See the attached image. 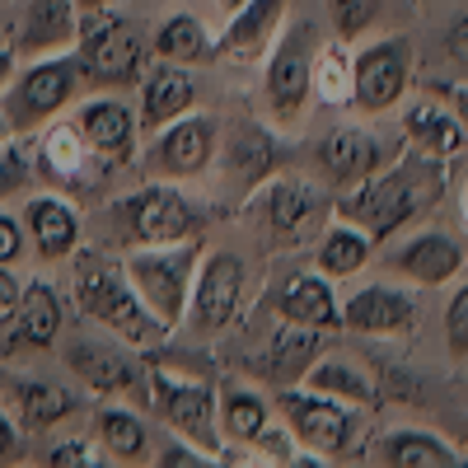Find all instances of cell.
Returning a JSON list of instances; mask_svg holds the SVG:
<instances>
[{"mask_svg": "<svg viewBox=\"0 0 468 468\" xmlns=\"http://www.w3.org/2000/svg\"><path fill=\"white\" fill-rule=\"evenodd\" d=\"M33 174H37V160L10 136L0 145V197H15V192L33 187Z\"/></svg>", "mask_w": 468, "mask_h": 468, "instance_id": "cell-37", "label": "cell"}, {"mask_svg": "<svg viewBox=\"0 0 468 468\" xmlns=\"http://www.w3.org/2000/svg\"><path fill=\"white\" fill-rule=\"evenodd\" d=\"M19 253H24V220H15V216L0 211V267L15 262Z\"/></svg>", "mask_w": 468, "mask_h": 468, "instance_id": "cell-42", "label": "cell"}, {"mask_svg": "<svg viewBox=\"0 0 468 468\" xmlns=\"http://www.w3.org/2000/svg\"><path fill=\"white\" fill-rule=\"evenodd\" d=\"M15 450H19V421L10 412H0V463H5Z\"/></svg>", "mask_w": 468, "mask_h": 468, "instance_id": "cell-45", "label": "cell"}, {"mask_svg": "<svg viewBox=\"0 0 468 468\" xmlns=\"http://www.w3.org/2000/svg\"><path fill=\"white\" fill-rule=\"evenodd\" d=\"M15 61H19V48H0V94L15 80Z\"/></svg>", "mask_w": 468, "mask_h": 468, "instance_id": "cell-46", "label": "cell"}, {"mask_svg": "<svg viewBox=\"0 0 468 468\" xmlns=\"http://www.w3.org/2000/svg\"><path fill=\"white\" fill-rule=\"evenodd\" d=\"M441 183H445L441 160L417 150V154H403L399 165L375 169L370 178L351 183V192H342V197L333 202V211L346 225L366 229L370 244H384V239H394L412 216H421L441 197Z\"/></svg>", "mask_w": 468, "mask_h": 468, "instance_id": "cell-1", "label": "cell"}, {"mask_svg": "<svg viewBox=\"0 0 468 468\" xmlns=\"http://www.w3.org/2000/svg\"><path fill=\"white\" fill-rule=\"evenodd\" d=\"M80 66L94 85H136L150 61V43L136 24L108 19V15H80Z\"/></svg>", "mask_w": 468, "mask_h": 468, "instance_id": "cell-8", "label": "cell"}, {"mask_svg": "<svg viewBox=\"0 0 468 468\" xmlns=\"http://www.w3.org/2000/svg\"><path fill=\"white\" fill-rule=\"evenodd\" d=\"M328 15H333L337 37L351 43V37H361L379 19V0H328Z\"/></svg>", "mask_w": 468, "mask_h": 468, "instance_id": "cell-38", "label": "cell"}, {"mask_svg": "<svg viewBox=\"0 0 468 468\" xmlns=\"http://www.w3.org/2000/svg\"><path fill=\"white\" fill-rule=\"evenodd\" d=\"M262 211H267V229H271V239H282V244H304L309 234L319 229L328 202H324V192L309 183V178H271L267 192H262Z\"/></svg>", "mask_w": 468, "mask_h": 468, "instance_id": "cell-16", "label": "cell"}, {"mask_svg": "<svg viewBox=\"0 0 468 468\" xmlns=\"http://www.w3.org/2000/svg\"><path fill=\"white\" fill-rule=\"evenodd\" d=\"M304 384L319 388V394H328V399L351 403V408H379V384H375V375H366L356 361H346V356H319L314 366H309Z\"/></svg>", "mask_w": 468, "mask_h": 468, "instance_id": "cell-30", "label": "cell"}, {"mask_svg": "<svg viewBox=\"0 0 468 468\" xmlns=\"http://www.w3.org/2000/svg\"><path fill=\"white\" fill-rule=\"evenodd\" d=\"M445 346L454 361H468V282L445 304Z\"/></svg>", "mask_w": 468, "mask_h": 468, "instance_id": "cell-39", "label": "cell"}, {"mask_svg": "<svg viewBox=\"0 0 468 468\" xmlns=\"http://www.w3.org/2000/svg\"><path fill=\"white\" fill-rule=\"evenodd\" d=\"M244 304V258L239 253H202L197 277H192V295H187V328L197 337L225 333L234 319H239Z\"/></svg>", "mask_w": 468, "mask_h": 468, "instance_id": "cell-10", "label": "cell"}, {"mask_svg": "<svg viewBox=\"0 0 468 468\" xmlns=\"http://www.w3.org/2000/svg\"><path fill=\"white\" fill-rule=\"evenodd\" d=\"M286 19V0H244L239 10L229 15L225 33L216 37V52L225 61H262V52H271Z\"/></svg>", "mask_w": 468, "mask_h": 468, "instance_id": "cell-19", "label": "cell"}, {"mask_svg": "<svg viewBox=\"0 0 468 468\" xmlns=\"http://www.w3.org/2000/svg\"><path fill=\"white\" fill-rule=\"evenodd\" d=\"M262 94H267V112L282 127H295L309 99H314V28L295 24L286 28L267 52V70H262Z\"/></svg>", "mask_w": 468, "mask_h": 468, "instance_id": "cell-7", "label": "cell"}, {"mask_svg": "<svg viewBox=\"0 0 468 468\" xmlns=\"http://www.w3.org/2000/svg\"><path fill=\"white\" fill-rule=\"evenodd\" d=\"M150 384V408L169 431L187 445H197L202 454H211L216 463L225 459V441H220V399L207 379L178 375L169 366H150L145 370Z\"/></svg>", "mask_w": 468, "mask_h": 468, "instance_id": "cell-3", "label": "cell"}, {"mask_svg": "<svg viewBox=\"0 0 468 468\" xmlns=\"http://www.w3.org/2000/svg\"><path fill=\"white\" fill-rule=\"evenodd\" d=\"M10 412L24 431H52L75 412V394L52 379H19L10 384Z\"/></svg>", "mask_w": 468, "mask_h": 468, "instance_id": "cell-28", "label": "cell"}, {"mask_svg": "<svg viewBox=\"0 0 468 468\" xmlns=\"http://www.w3.org/2000/svg\"><path fill=\"white\" fill-rule=\"evenodd\" d=\"M192 103H197V85H192V75L174 61H160V66H150L145 75V85H141V112H136V122L141 132H160L169 127L174 117L192 112Z\"/></svg>", "mask_w": 468, "mask_h": 468, "instance_id": "cell-25", "label": "cell"}, {"mask_svg": "<svg viewBox=\"0 0 468 468\" xmlns=\"http://www.w3.org/2000/svg\"><path fill=\"white\" fill-rule=\"evenodd\" d=\"M80 80H85L80 57H70V52L33 57L24 70H15V80L5 85V108H0V112H5L10 132L33 136L37 127H48L52 117L75 99Z\"/></svg>", "mask_w": 468, "mask_h": 468, "instance_id": "cell-5", "label": "cell"}, {"mask_svg": "<svg viewBox=\"0 0 468 468\" xmlns=\"http://www.w3.org/2000/svg\"><path fill=\"white\" fill-rule=\"evenodd\" d=\"M197 262H202V244L197 239L165 244V249H132L122 258V271H127V282L136 286L141 304L169 333L183 328V319H187V295H192Z\"/></svg>", "mask_w": 468, "mask_h": 468, "instance_id": "cell-4", "label": "cell"}, {"mask_svg": "<svg viewBox=\"0 0 468 468\" xmlns=\"http://www.w3.org/2000/svg\"><path fill=\"white\" fill-rule=\"evenodd\" d=\"M324 356V328H304V324H282L267 337L262 356H258V379H267L271 388H291L304 384L309 366Z\"/></svg>", "mask_w": 468, "mask_h": 468, "instance_id": "cell-20", "label": "cell"}, {"mask_svg": "<svg viewBox=\"0 0 468 468\" xmlns=\"http://www.w3.org/2000/svg\"><path fill=\"white\" fill-rule=\"evenodd\" d=\"M75 127L85 132L90 150L99 154L103 165H127L132 160V150H136V136H141V122H136V112L122 103V99H112V94H99V99H85L80 112H75Z\"/></svg>", "mask_w": 468, "mask_h": 468, "instance_id": "cell-17", "label": "cell"}, {"mask_svg": "<svg viewBox=\"0 0 468 468\" xmlns=\"http://www.w3.org/2000/svg\"><path fill=\"white\" fill-rule=\"evenodd\" d=\"M150 52L160 61H174V66H192V61H207L216 52V37L197 15H169L160 24V33L150 37Z\"/></svg>", "mask_w": 468, "mask_h": 468, "instance_id": "cell-32", "label": "cell"}, {"mask_svg": "<svg viewBox=\"0 0 468 468\" xmlns=\"http://www.w3.org/2000/svg\"><path fill=\"white\" fill-rule=\"evenodd\" d=\"M271 165H277V141H271V132L244 122V127H234L229 141H225V169L239 178V183H262L271 174Z\"/></svg>", "mask_w": 468, "mask_h": 468, "instance_id": "cell-34", "label": "cell"}, {"mask_svg": "<svg viewBox=\"0 0 468 468\" xmlns=\"http://www.w3.org/2000/svg\"><path fill=\"white\" fill-rule=\"evenodd\" d=\"M277 412L304 450H319V459H337V450H346L351 436H356V408L342 399H328L309 384L277 388Z\"/></svg>", "mask_w": 468, "mask_h": 468, "instance_id": "cell-9", "label": "cell"}, {"mask_svg": "<svg viewBox=\"0 0 468 468\" xmlns=\"http://www.w3.org/2000/svg\"><path fill=\"white\" fill-rule=\"evenodd\" d=\"M70 286H75V304H80V314L94 319L108 337L127 342L132 351L165 346L169 328L141 304V295H136V286L127 282L122 262H112V258L99 253V249L75 253V277H70Z\"/></svg>", "mask_w": 468, "mask_h": 468, "instance_id": "cell-2", "label": "cell"}, {"mask_svg": "<svg viewBox=\"0 0 468 468\" xmlns=\"http://www.w3.org/2000/svg\"><path fill=\"white\" fill-rule=\"evenodd\" d=\"M216 5H220L225 15H234V10H239V5H244V0H216Z\"/></svg>", "mask_w": 468, "mask_h": 468, "instance_id": "cell-48", "label": "cell"}, {"mask_svg": "<svg viewBox=\"0 0 468 468\" xmlns=\"http://www.w3.org/2000/svg\"><path fill=\"white\" fill-rule=\"evenodd\" d=\"M216 141H220V122L202 112H183L169 127L154 132L150 150H145V178H165V183H183L211 169L216 160Z\"/></svg>", "mask_w": 468, "mask_h": 468, "instance_id": "cell-11", "label": "cell"}, {"mask_svg": "<svg viewBox=\"0 0 468 468\" xmlns=\"http://www.w3.org/2000/svg\"><path fill=\"white\" fill-rule=\"evenodd\" d=\"M351 94H356V80H351V48L337 37V43L314 52V99L328 103V108H346Z\"/></svg>", "mask_w": 468, "mask_h": 468, "instance_id": "cell-35", "label": "cell"}, {"mask_svg": "<svg viewBox=\"0 0 468 468\" xmlns=\"http://www.w3.org/2000/svg\"><path fill=\"white\" fill-rule=\"evenodd\" d=\"M421 324V304L399 286H361L342 300V328L361 337H408Z\"/></svg>", "mask_w": 468, "mask_h": 468, "instance_id": "cell-13", "label": "cell"}, {"mask_svg": "<svg viewBox=\"0 0 468 468\" xmlns=\"http://www.w3.org/2000/svg\"><path fill=\"white\" fill-rule=\"evenodd\" d=\"M24 229H28L37 258H48V262H61L80 249V211L66 197H57V192H33L24 202Z\"/></svg>", "mask_w": 468, "mask_h": 468, "instance_id": "cell-22", "label": "cell"}, {"mask_svg": "<svg viewBox=\"0 0 468 468\" xmlns=\"http://www.w3.org/2000/svg\"><path fill=\"white\" fill-rule=\"evenodd\" d=\"M277 314L282 324H304V328H342V304L333 295V282L324 271H295L277 291Z\"/></svg>", "mask_w": 468, "mask_h": 468, "instance_id": "cell-24", "label": "cell"}, {"mask_svg": "<svg viewBox=\"0 0 468 468\" xmlns=\"http://www.w3.org/2000/svg\"><path fill=\"white\" fill-rule=\"evenodd\" d=\"M19 295H24V286L15 282V271L0 267V328H5V319L19 309Z\"/></svg>", "mask_w": 468, "mask_h": 468, "instance_id": "cell-44", "label": "cell"}, {"mask_svg": "<svg viewBox=\"0 0 468 468\" xmlns=\"http://www.w3.org/2000/svg\"><path fill=\"white\" fill-rule=\"evenodd\" d=\"M117 5V0H75V10H80V15H108Z\"/></svg>", "mask_w": 468, "mask_h": 468, "instance_id": "cell-47", "label": "cell"}, {"mask_svg": "<svg viewBox=\"0 0 468 468\" xmlns=\"http://www.w3.org/2000/svg\"><path fill=\"white\" fill-rule=\"evenodd\" d=\"M10 136H15V132H10V122H5V112H0V145H5Z\"/></svg>", "mask_w": 468, "mask_h": 468, "instance_id": "cell-49", "label": "cell"}, {"mask_svg": "<svg viewBox=\"0 0 468 468\" xmlns=\"http://www.w3.org/2000/svg\"><path fill=\"white\" fill-rule=\"evenodd\" d=\"M37 169H43L52 183H66V187H80L94 169L99 154L90 150L85 132L75 127V122H48L43 136H37Z\"/></svg>", "mask_w": 468, "mask_h": 468, "instance_id": "cell-27", "label": "cell"}, {"mask_svg": "<svg viewBox=\"0 0 468 468\" xmlns=\"http://www.w3.org/2000/svg\"><path fill=\"white\" fill-rule=\"evenodd\" d=\"M94 441L103 445V459H112V463H141L150 454L145 421L127 408H112V403L94 412Z\"/></svg>", "mask_w": 468, "mask_h": 468, "instance_id": "cell-31", "label": "cell"}, {"mask_svg": "<svg viewBox=\"0 0 468 468\" xmlns=\"http://www.w3.org/2000/svg\"><path fill=\"white\" fill-rule=\"evenodd\" d=\"M459 211H463V220H468V183H463V197H459Z\"/></svg>", "mask_w": 468, "mask_h": 468, "instance_id": "cell-51", "label": "cell"}, {"mask_svg": "<svg viewBox=\"0 0 468 468\" xmlns=\"http://www.w3.org/2000/svg\"><path fill=\"white\" fill-rule=\"evenodd\" d=\"M403 136L421 150V154H431V160H454V154L468 145V127L459 122V117L436 99V94H426V99H412L403 108Z\"/></svg>", "mask_w": 468, "mask_h": 468, "instance_id": "cell-23", "label": "cell"}, {"mask_svg": "<svg viewBox=\"0 0 468 468\" xmlns=\"http://www.w3.org/2000/svg\"><path fill=\"white\" fill-rule=\"evenodd\" d=\"M445 52H450V61H454V66H463V70H468V15H459V19L445 28Z\"/></svg>", "mask_w": 468, "mask_h": 468, "instance_id": "cell-43", "label": "cell"}, {"mask_svg": "<svg viewBox=\"0 0 468 468\" xmlns=\"http://www.w3.org/2000/svg\"><path fill=\"white\" fill-rule=\"evenodd\" d=\"M66 366L90 394H132L141 384V361L132 356L127 342H99V337H75L66 346Z\"/></svg>", "mask_w": 468, "mask_h": 468, "instance_id": "cell-15", "label": "cell"}, {"mask_svg": "<svg viewBox=\"0 0 468 468\" xmlns=\"http://www.w3.org/2000/svg\"><path fill=\"white\" fill-rule=\"evenodd\" d=\"M459 450H468V421L459 426ZM463 459H468V454H463Z\"/></svg>", "mask_w": 468, "mask_h": 468, "instance_id": "cell-50", "label": "cell"}, {"mask_svg": "<svg viewBox=\"0 0 468 468\" xmlns=\"http://www.w3.org/2000/svg\"><path fill=\"white\" fill-rule=\"evenodd\" d=\"M375 459L388 468H459L463 454L441 441L436 431H421V426H403V431H388L375 445Z\"/></svg>", "mask_w": 468, "mask_h": 468, "instance_id": "cell-29", "label": "cell"}, {"mask_svg": "<svg viewBox=\"0 0 468 468\" xmlns=\"http://www.w3.org/2000/svg\"><path fill=\"white\" fill-rule=\"evenodd\" d=\"M388 267H394L399 277H408L412 286H450L463 271V249L450 234L426 229V234H412L408 244H399L388 253Z\"/></svg>", "mask_w": 468, "mask_h": 468, "instance_id": "cell-21", "label": "cell"}, {"mask_svg": "<svg viewBox=\"0 0 468 468\" xmlns=\"http://www.w3.org/2000/svg\"><path fill=\"white\" fill-rule=\"evenodd\" d=\"M61 324H66L61 295H57L48 282L24 286L19 309L5 319V328H0V361L19 356V351H48V346L61 337Z\"/></svg>", "mask_w": 468, "mask_h": 468, "instance_id": "cell-14", "label": "cell"}, {"mask_svg": "<svg viewBox=\"0 0 468 468\" xmlns=\"http://www.w3.org/2000/svg\"><path fill=\"white\" fill-rule=\"evenodd\" d=\"M375 244H370V234L356 229V225H333L324 229V239H319V253H314V267L324 271L328 282H346V277H356V271L370 262Z\"/></svg>", "mask_w": 468, "mask_h": 468, "instance_id": "cell-33", "label": "cell"}, {"mask_svg": "<svg viewBox=\"0 0 468 468\" xmlns=\"http://www.w3.org/2000/svg\"><path fill=\"white\" fill-rule=\"evenodd\" d=\"M80 37V10L75 0H28L19 24V52L28 57H57Z\"/></svg>", "mask_w": 468, "mask_h": 468, "instance_id": "cell-26", "label": "cell"}, {"mask_svg": "<svg viewBox=\"0 0 468 468\" xmlns=\"http://www.w3.org/2000/svg\"><path fill=\"white\" fill-rule=\"evenodd\" d=\"M379 160H384V145L361 127H337L314 141V169L328 187H351V183L370 178Z\"/></svg>", "mask_w": 468, "mask_h": 468, "instance_id": "cell-18", "label": "cell"}, {"mask_svg": "<svg viewBox=\"0 0 468 468\" xmlns=\"http://www.w3.org/2000/svg\"><path fill=\"white\" fill-rule=\"evenodd\" d=\"M43 463L48 468H94V463H103V454H94V441H85V436H75V441H61L57 450H48L43 454Z\"/></svg>", "mask_w": 468, "mask_h": 468, "instance_id": "cell-40", "label": "cell"}, {"mask_svg": "<svg viewBox=\"0 0 468 468\" xmlns=\"http://www.w3.org/2000/svg\"><path fill=\"white\" fill-rule=\"evenodd\" d=\"M426 94H436V99L459 117V122L468 127V85H459V80H450V85H445V80H431V85H426Z\"/></svg>", "mask_w": 468, "mask_h": 468, "instance_id": "cell-41", "label": "cell"}, {"mask_svg": "<svg viewBox=\"0 0 468 468\" xmlns=\"http://www.w3.org/2000/svg\"><path fill=\"white\" fill-rule=\"evenodd\" d=\"M112 216L122 220V239L132 249L183 244V239H197V229H202V211L192 207L178 187H169L165 178H145V187L117 197Z\"/></svg>", "mask_w": 468, "mask_h": 468, "instance_id": "cell-6", "label": "cell"}, {"mask_svg": "<svg viewBox=\"0 0 468 468\" xmlns=\"http://www.w3.org/2000/svg\"><path fill=\"white\" fill-rule=\"evenodd\" d=\"M220 421H225V436H229V441L253 445L267 426H271V408H267V399L249 394V388H229L225 403H220Z\"/></svg>", "mask_w": 468, "mask_h": 468, "instance_id": "cell-36", "label": "cell"}, {"mask_svg": "<svg viewBox=\"0 0 468 468\" xmlns=\"http://www.w3.org/2000/svg\"><path fill=\"white\" fill-rule=\"evenodd\" d=\"M351 80H356V94L351 103L366 108V112H388L399 108L412 90V52H408V37H379V43L361 48L351 57Z\"/></svg>", "mask_w": 468, "mask_h": 468, "instance_id": "cell-12", "label": "cell"}]
</instances>
